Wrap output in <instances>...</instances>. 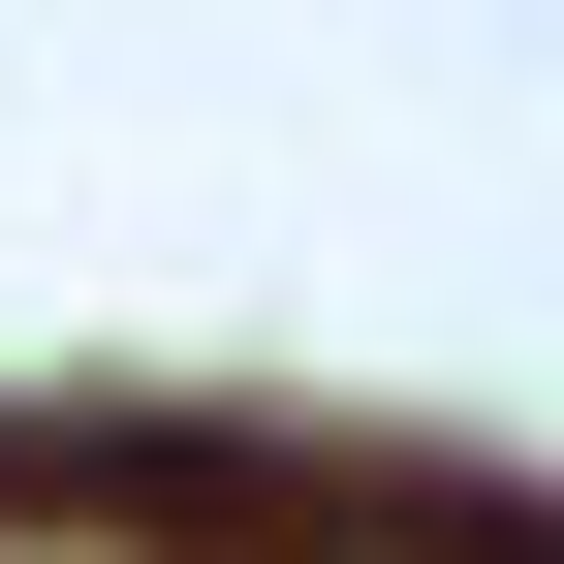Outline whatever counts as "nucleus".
<instances>
[{
	"mask_svg": "<svg viewBox=\"0 0 564 564\" xmlns=\"http://www.w3.org/2000/svg\"><path fill=\"white\" fill-rule=\"evenodd\" d=\"M188 564H314V533H188Z\"/></svg>",
	"mask_w": 564,
	"mask_h": 564,
	"instance_id": "obj_1",
	"label": "nucleus"
}]
</instances>
